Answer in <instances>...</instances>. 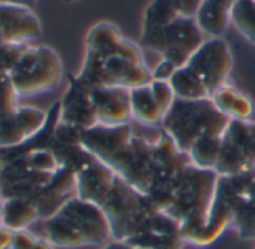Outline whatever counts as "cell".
Instances as JSON below:
<instances>
[{"label":"cell","instance_id":"6da1fadb","mask_svg":"<svg viewBox=\"0 0 255 249\" xmlns=\"http://www.w3.org/2000/svg\"><path fill=\"white\" fill-rule=\"evenodd\" d=\"M76 76L90 88L133 90L149 84L152 70L146 66L139 45L123 36L115 24L100 21L87 33L85 55Z\"/></svg>","mask_w":255,"mask_h":249},{"label":"cell","instance_id":"7a4b0ae2","mask_svg":"<svg viewBox=\"0 0 255 249\" xmlns=\"http://www.w3.org/2000/svg\"><path fill=\"white\" fill-rule=\"evenodd\" d=\"M39 223L40 238L54 248L99 247L112 239L111 224L105 212L97 205L78 197Z\"/></svg>","mask_w":255,"mask_h":249},{"label":"cell","instance_id":"3957f363","mask_svg":"<svg viewBox=\"0 0 255 249\" xmlns=\"http://www.w3.org/2000/svg\"><path fill=\"white\" fill-rule=\"evenodd\" d=\"M218 178L220 175L215 170L200 169L194 164L187 166L178 175L173 203L164 214L179 224L184 242L206 224Z\"/></svg>","mask_w":255,"mask_h":249},{"label":"cell","instance_id":"277c9868","mask_svg":"<svg viewBox=\"0 0 255 249\" xmlns=\"http://www.w3.org/2000/svg\"><path fill=\"white\" fill-rule=\"evenodd\" d=\"M230 123L232 120L221 114L211 99L185 100L176 97L160 128L181 152L188 154L190 148L200 137H223Z\"/></svg>","mask_w":255,"mask_h":249},{"label":"cell","instance_id":"5b68a950","mask_svg":"<svg viewBox=\"0 0 255 249\" xmlns=\"http://www.w3.org/2000/svg\"><path fill=\"white\" fill-rule=\"evenodd\" d=\"M105 212L115 242H126L130 239L140 226L158 211L145 194L131 187L121 176H115V181L100 205Z\"/></svg>","mask_w":255,"mask_h":249},{"label":"cell","instance_id":"8992f818","mask_svg":"<svg viewBox=\"0 0 255 249\" xmlns=\"http://www.w3.org/2000/svg\"><path fill=\"white\" fill-rule=\"evenodd\" d=\"M19 97L54 90L63 78L60 55L49 46H27L9 73Z\"/></svg>","mask_w":255,"mask_h":249},{"label":"cell","instance_id":"52a82bcc","mask_svg":"<svg viewBox=\"0 0 255 249\" xmlns=\"http://www.w3.org/2000/svg\"><path fill=\"white\" fill-rule=\"evenodd\" d=\"M215 172L220 176L255 173V123L232 121L224 137Z\"/></svg>","mask_w":255,"mask_h":249},{"label":"cell","instance_id":"ba28073f","mask_svg":"<svg viewBox=\"0 0 255 249\" xmlns=\"http://www.w3.org/2000/svg\"><path fill=\"white\" fill-rule=\"evenodd\" d=\"M111 169L137 191L146 194L155 176L163 175L158 163L157 142L151 143L142 137L133 136L128 146Z\"/></svg>","mask_w":255,"mask_h":249},{"label":"cell","instance_id":"9c48e42d","mask_svg":"<svg viewBox=\"0 0 255 249\" xmlns=\"http://www.w3.org/2000/svg\"><path fill=\"white\" fill-rule=\"evenodd\" d=\"M202 81L209 97L227 84L233 67V57L229 43L223 37H211L194 52L185 64Z\"/></svg>","mask_w":255,"mask_h":249},{"label":"cell","instance_id":"30bf717a","mask_svg":"<svg viewBox=\"0 0 255 249\" xmlns=\"http://www.w3.org/2000/svg\"><path fill=\"white\" fill-rule=\"evenodd\" d=\"M203 31L194 16L181 13L163 33L158 51L163 60L176 67L185 66L194 52L203 45Z\"/></svg>","mask_w":255,"mask_h":249},{"label":"cell","instance_id":"8fae6325","mask_svg":"<svg viewBox=\"0 0 255 249\" xmlns=\"http://www.w3.org/2000/svg\"><path fill=\"white\" fill-rule=\"evenodd\" d=\"M176 96L166 81H151L146 85L130 90L131 118L148 127H161Z\"/></svg>","mask_w":255,"mask_h":249},{"label":"cell","instance_id":"7c38bea8","mask_svg":"<svg viewBox=\"0 0 255 249\" xmlns=\"http://www.w3.org/2000/svg\"><path fill=\"white\" fill-rule=\"evenodd\" d=\"M133 131L128 124L102 125L97 124L88 130H82L81 139L84 148L97 160L112 167L121 157L124 149L133 139Z\"/></svg>","mask_w":255,"mask_h":249},{"label":"cell","instance_id":"4fadbf2b","mask_svg":"<svg viewBox=\"0 0 255 249\" xmlns=\"http://www.w3.org/2000/svg\"><path fill=\"white\" fill-rule=\"evenodd\" d=\"M67 81V90L60 100V121L79 130H88L97 125V115L91 97L93 88L78 79L76 75H69Z\"/></svg>","mask_w":255,"mask_h":249},{"label":"cell","instance_id":"5bb4252c","mask_svg":"<svg viewBox=\"0 0 255 249\" xmlns=\"http://www.w3.org/2000/svg\"><path fill=\"white\" fill-rule=\"evenodd\" d=\"M46 123V114L37 108L18 106L0 118V148L18 146L37 134Z\"/></svg>","mask_w":255,"mask_h":249},{"label":"cell","instance_id":"9a60e30c","mask_svg":"<svg viewBox=\"0 0 255 249\" xmlns=\"http://www.w3.org/2000/svg\"><path fill=\"white\" fill-rule=\"evenodd\" d=\"M81 133L82 130L60 121L49 145V151L57 158L60 167L72 169L75 173L96 158L84 148Z\"/></svg>","mask_w":255,"mask_h":249},{"label":"cell","instance_id":"2e32d148","mask_svg":"<svg viewBox=\"0 0 255 249\" xmlns=\"http://www.w3.org/2000/svg\"><path fill=\"white\" fill-rule=\"evenodd\" d=\"M40 31V21L33 9L19 4H0V43H27Z\"/></svg>","mask_w":255,"mask_h":249},{"label":"cell","instance_id":"e0dca14e","mask_svg":"<svg viewBox=\"0 0 255 249\" xmlns=\"http://www.w3.org/2000/svg\"><path fill=\"white\" fill-rule=\"evenodd\" d=\"M97 124L123 125L131 118L130 90L121 87H96L91 90Z\"/></svg>","mask_w":255,"mask_h":249},{"label":"cell","instance_id":"ac0fdd59","mask_svg":"<svg viewBox=\"0 0 255 249\" xmlns=\"http://www.w3.org/2000/svg\"><path fill=\"white\" fill-rule=\"evenodd\" d=\"M73 197H76V173L72 169L60 167L51 182L31 202L39 214V218L46 220Z\"/></svg>","mask_w":255,"mask_h":249},{"label":"cell","instance_id":"d6986e66","mask_svg":"<svg viewBox=\"0 0 255 249\" xmlns=\"http://www.w3.org/2000/svg\"><path fill=\"white\" fill-rule=\"evenodd\" d=\"M176 0H151L142 19L140 45L157 52L164 30L181 15Z\"/></svg>","mask_w":255,"mask_h":249},{"label":"cell","instance_id":"ffe728a7","mask_svg":"<svg viewBox=\"0 0 255 249\" xmlns=\"http://www.w3.org/2000/svg\"><path fill=\"white\" fill-rule=\"evenodd\" d=\"M115 176L117 173L109 166L94 158L76 173V197L100 208Z\"/></svg>","mask_w":255,"mask_h":249},{"label":"cell","instance_id":"44dd1931","mask_svg":"<svg viewBox=\"0 0 255 249\" xmlns=\"http://www.w3.org/2000/svg\"><path fill=\"white\" fill-rule=\"evenodd\" d=\"M236 1L238 0H202L194 16L202 31L212 37H221L232 21V10Z\"/></svg>","mask_w":255,"mask_h":249},{"label":"cell","instance_id":"7402d4cb","mask_svg":"<svg viewBox=\"0 0 255 249\" xmlns=\"http://www.w3.org/2000/svg\"><path fill=\"white\" fill-rule=\"evenodd\" d=\"M211 100L217 109L232 121H253L254 102L238 88L226 84L212 94Z\"/></svg>","mask_w":255,"mask_h":249},{"label":"cell","instance_id":"603a6c76","mask_svg":"<svg viewBox=\"0 0 255 249\" xmlns=\"http://www.w3.org/2000/svg\"><path fill=\"white\" fill-rule=\"evenodd\" d=\"M39 220L40 218L33 202L25 199H3V227L12 232L27 230Z\"/></svg>","mask_w":255,"mask_h":249},{"label":"cell","instance_id":"cb8c5ba5","mask_svg":"<svg viewBox=\"0 0 255 249\" xmlns=\"http://www.w3.org/2000/svg\"><path fill=\"white\" fill-rule=\"evenodd\" d=\"M169 84L178 99H185V100L211 99L202 81L187 66L178 67L173 76L170 78Z\"/></svg>","mask_w":255,"mask_h":249},{"label":"cell","instance_id":"d4e9b609","mask_svg":"<svg viewBox=\"0 0 255 249\" xmlns=\"http://www.w3.org/2000/svg\"><path fill=\"white\" fill-rule=\"evenodd\" d=\"M223 137L205 136V137H200L199 140H196L194 145L188 151L191 164H194L196 167H200V169L215 170L220 155H221Z\"/></svg>","mask_w":255,"mask_h":249},{"label":"cell","instance_id":"484cf974","mask_svg":"<svg viewBox=\"0 0 255 249\" xmlns=\"http://www.w3.org/2000/svg\"><path fill=\"white\" fill-rule=\"evenodd\" d=\"M232 22L255 45V0H238L232 10Z\"/></svg>","mask_w":255,"mask_h":249},{"label":"cell","instance_id":"4316f807","mask_svg":"<svg viewBox=\"0 0 255 249\" xmlns=\"http://www.w3.org/2000/svg\"><path fill=\"white\" fill-rule=\"evenodd\" d=\"M16 88L7 73H0V118L18 108Z\"/></svg>","mask_w":255,"mask_h":249},{"label":"cell","instance_id":"83f0119b","mask_svg":"<svg viewBox=\"0 0 255 249\" xmlns=\"http://www.w3.org/2000/svg\"><path fill=\"white\" fill-rule=\"evenodd\" d=\"M9 249H54V247L43 238L36 236L28 230H19L13 232V239Z\"/></svg>","mask_w":255,"mask_h":249},{"label":"cell","instance_id":"f1b7e54d","mask_svg":"<svg viewBox=\"0 0 255 249\" xmlns=\"http://www.w3.org/2000/svg\"><path fill=\"white\" fill-rule=\"evenodd\" d=\"M27 43H0V73H10Z\"/></svg>","mask_w":255,"mask_h":249},{"label":"cell","instance_id":"f546056e","mask_svg":"<svg viewBox=\"0 0 255 249\" xmlns=\"http://www.w3.org/2000/svg\"><path fill=\"white\" fill-rule=\"evenodd\" d=\"M176 69L178 67L173 66L172 63H169L166 60H161L155 66V69L152 70V79L154 81H166V82H169L170 78L173 76V73L176 72Z\"/></svg>","mask_w":255,"mask_h":249},{"label":"cell","instance_id":"4dcf8cb0","mask_svg":"<svg viewBox=\"0 0 255 249\" xmlns=\"http://www.w3.org/2000/svg\"><path fill=\"white\" fill-rule=\"evenodd\" d=\"M179 4V9L184 15L188 16H196V12L202 3V0H176Z\"/></svg>","mask_w":255,"mask_h":249},{"label":"cell","instance_id":"1f68e13d","mask_svg":"<svg viewBox=\"0 0 255 249\" xmlns=\"http://www.w3.org/2000/svg\"><path fill=\"white\" fill-rule=\"evenodd\" d=\"M12 239H13V232L6 227H0V249L10 248Z\"/></svg>","mask_w":255,"mask_h":249},{"label":"cell","instance_id":"d6a6232c","mask_svg":"<svg viewBox=\"0 0 255 249\" xmlns=\"http://www.w3.org/2000/svg\"><path fill=\"white\" fill-rule=\"evenodd\" d=\"M0 4H19V6L33 9V6L36 4V0H0Z\"/></svg>","mask_w":255,"mask_h":249},{"label":"cell","instance_id":"836d02e7","mask_svg":"<svg viewBox=\"0 0 255 249\" xmlns=\"http://www.w3.org/2000/svg\"><path fill=\"white\" fill-rule=\"evenodd\" d=\"M1 215H3V197L0 194V227H3V224H1Z\"/></svg>","mask_w":255,"mask_h":249},{"label":"cell","instance_id":"e575fe53","mask_svg":"<svg viewBox=\"0 0 255 249\" xmlns=\"http://www.w3.org/2000/svg\"><path fill=\"white\" fill-rule=\"evenodd\" d=\"M73 1H78V0H64V3H73Z\"/></svg>","mask_w":255,"mask_h":249}]
</instances>
